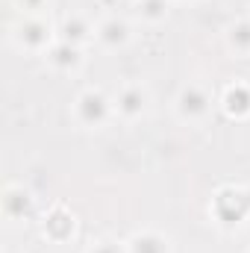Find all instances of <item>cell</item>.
Masks as SVG:
<instances>
[{
	"label": "cell",
	"instance_id": "cell-12",
	"mask_svg": "<svg viewBox=\"0 0 250 253\" xmlns=\"http://www.w3.org/2000/svg\"><path fill=\"white\" fill-rule=\"evenodd\" d=\"M53 227H65V230H74V221L65 215L62 209H56L53 215H50V221H47V230H53Z\"/></svg>",
	"mask_w": 250,
	"mask_h": 253
},
{
	"label": "cell",
	"instance_id": "cell-4",
	"mask_svg": "<svg viewBox=\"0 0 250 253\" xmlns=\"http://www.w3.org/2000/svg\"><path fill=\"white\" fill-rule=\"evenodd\" d=\"M126 24L124 21H118V18H109V21H103L100 24V30H97V39L106 44V47H118V44H124L126 42Z\"/></svg>",
	"mask_w": 250,
	"mask_h": 253
},
{
	"label": "cell",
	"instance_id": "cell-6",
	"mask_svg": "<svg viewBox=\"0 0 250 253\" xmlns=\"http://www.w3.org/2000/svg\"><path fill=\"white\" fill-rule=\"evenodd\" d=\"M224 106H227L230 115H245V112H250V91L245 88V85L230 88L227 97H224Z\"/></svg>",
	"mask_w": 250,
	"mask_h": 253
},
{
	"label": "cell",
	"instance_id": "cell-3",
	"mask_svg": "<svg viewBox=\"0 0 250 253\" xmlns=\"http://www.w3.org/2000/svg\"><path fill=\"white\" fill-rule=\"evenodd\" d=\"M144 100H147L144 88H138V85H126L124 91L115 97V109H118L124 118H135V115H141Z\"/></svg>",
	"mask_w": 250,
	"mask_h": 253
},
{
	"label": "cell",
	"instance_id": "cell-5",
	"mask_svg": "<svg viewBox=\"0 0 250 253\" xmlns=\"http://www.w3.org/2000/svg\"><path fill=\"white\" fill-rule=\"evenodd\" d=\"M47 39H50V33L42 21H27L21 27V42L27 47H42V44H47Z\"/></svg>",
	"mask_w": 250,
	"mask_h": 253
},
{
	"label": "cell",
	"instance_id": "cell-11",
	"mask_svg": "<svg viewBox=\"0 0 250 253\" xmlns=\"http://www.w3.org/2000/svg\"><path fill=\"white\" fill-rule=\"evenodd\" d=\"M165 0H141V15L147 18V21H159V18H165Z\"/></svg>",
	"mask_w": 250,
	"mask_h": 253
},
{
	"label": "cell",
	"instance_id": "cell-13",
	"mask_svg": "<svg viewBox=\"0 0 250 253\" xmlns=\"http://www.w3.org/2000/svg\"><path fill=\"white\" fill-rule=\"evenodd\" d=\"M91 253H124V251H121L115 242H100V245H97V248H94Z\"/></svg>",
	"mask_w": 250,
	"mask_h": 253
},
{
	"label": "cell",
	"instance_id": "cell-8",
	"mask_svg": "<svg viewBox=\"0 0 250 253\" xmlns=\"http://www.w3.org/2000/svg\"><path fill=\"white\" fill-rule=\"evenodd\" d=\"M230 44L239 53H250V21H242L230 30Z\"/></svg>",
	"mask_w": 250,
	"mask_h": 253
},
{
	"label": "cell",
	"instance_id": "cell-2",
	"mask_svg": "<svg viewBox=\"0 0 250 253\" xmlns=\"http://www.w3.org/2000/svg\"><path fill=\"white\" fill-rule=\"evenodd\" d=\"M180 115L188 118V121H197L209 112V94L200 88V85H188L186 91L180 94V103H177Z\"/></svg>",
	"mask_w": 250,
	"mask_h": 253
},
{
	"label": "cell",
	"instance_id": "cell-14",
	"mask_svg": "<svg viewBox=\"0 0 250 253\" xmlns=\"http://www.w3.org/2000/svg\"><path fill=\"white\" fill-rule=\"evenodd\" d=\"M21 3H24V6H27V9H36V6H39V3H42V0H21Z\"/></svg>",
	"mask_w": 250,
	"mask_h": 253
},
{
	"label": "cell",
	"instance_id": "cell-7",
	"mask_svg": "<svg viewBox=\"0 0 250 253\" xmlns=\"http://www.w3.org/2000/svg\"><path fill=\"white\" fill-rule=\"evenodd\" d=\"M129 253H168V245L153 233H141L129 242Z\"/></svg>",
	"mask_w": 250,
	"mask_h": 253
},
{
	"label": "cell",
	"instance_id": "cell-10",
	"mask_svg": "<svg viewBox=\"0 0 250 253\" xmlns=\"http://www.w3.org/2000/svg\"><path fill=\"white\" fill-rule=\"evenodd\" d=\"M65 36H68V44H77V42L88 39V27H85L80 18H74V21L65 24Z\"/></svg>",
	"mask_w": 250,
	"mask_h": 253
},
{
	"label": "cell",
	"instance_id": "cell-1",
	"mask_svg": "<svg viewBox=\"0 0 250 253\" xmlns=\"http://www.w3.org/2000/svg\"><path fill=\"white\" fill-rule=\"evenodd\" d=\"M106 115H109V100H106L100 91H85V94L77 100V118H80L83 124L97 126V124L106 121Z\"/></svg>",
	"mask_w": 250,
	"mask_h": 253
},
{
	"label": "cell",
	"instance_id": "cell-9",
	"mask_svg": "<svg viewBox=\"0 0 250 253\" xmlns=\"http://www.w3.org/2000/svg\"><path fill=\"white\" fill-rule=\"evenodd\" d=\"M50 62L53 65H59V68H74V65L80 62V53H77V47L74 44H59L53 53H50Z\"/></svg>",
	"mask_w": 250,
	"mask_h": 253
}]
</instances>
